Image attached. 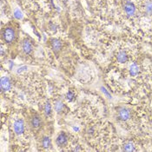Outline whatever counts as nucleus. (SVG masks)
I'll use <instances>...</instances> for the list:
<instances>
[{"instance_id": "nucleus-1", "label": "nucleus", "mask_w": 152, "mask_h": 152, "mask_svg": "<svg viewBox=\"0 0 152 152\" xmlns=\"http://www.w3.org/2000/svg\"><path fill=\"white\" fill-rule=\"evenodd\" d=\"M26 124L28 129L34 135V136H40L41 132L45 128V121L43 114L39 113L33 109H31L26 113Z\"/></svg>"}, {"instance_id": "nucleus-2", "label": "nucleus", "mask_w": 152, "mask_h": 152, "mask_svg": "<svg viewBox=\"0 0 152 152\" xmlns=\"http://www.w3.org/2000/svg\"><path fill=\"white\" fill-rule=\"evenodd\" d=\"M19 28L15 22H10L5 24L1 30V40L5 46L14 47L18 41Z\"/></svg>"}, {"instance_id": "nucleus-3", "label": "nucleus", "mask_w": 152, "mask_h": 152, "mask_svg": "<svg viewBox=\"0 0 152 152\" xmlns=\"http://www.w3.org/2000/svg\"><path fill=\"white\" fill-rule=\"evenodd\" d=\"M20 50L21 53L25 57H30L34 52V46L31 39L28 37H24L20 43Z\"/></svg>"}, {"instance_id": "nucleus-4", "label": "nucleus", "mask_w": 152, "mask_h": 152, "mask_svg": "<svg viewBox=\"0 0 152 152\" xmlns=\"http://www.w3.org/2000/svg\"><path fill=\"white\" fill-rule=\"evenodd\" d=\"M48 45L55 55H58L61 53V51L63 50V49L64 47V43L60 38L51 37L48 41Z\"/></svg>"}, {"instance_id": "nucleus-5", "label": "nucleus", "mask_w": 152, "mask_h": 152, "mask_svg": "<svg viewBox=\"0 0 152 152\" xmlns=\"http://www.w3.org/2000/svg\"><path fill=\"white\" fill-rule=\"evenodd\" d=\"M13 131L17 136H22L25 133L26 129H28L27 127V124L26 121L23 120L22 118H17L14 122H13Z\"/></svg>"}, {"instance_id": "nucleus-6", "label": "nucleus", "mask_w": 152, "mask_h": 152, "mask_svg": "<svg viewBox=\"0 0 152 152\" xmlns=\"http://www.w3.org/2000/svg\"><path fill=\"white\" fill-rule=\"evenodd\" d=\"M55 142H56V145L58 148L64 149V148L67 147V145L69 143V135L65 131H60L56 137Z\"/></svg>"}, {"instance_id": "nucleus-7", "label": "nucleus", "mask_w": 152, "mask_h": 152, "mask_svg": "<svg viewBox=\"0 0 152 152\" xmlns=\"http://www.w3.org/2000/svg\"><path fill=\"white\" fill-rule=\"evenodd\" d=\"M117 119L119 121H122V122H127L129 121L131 117V111L130 110L126 108V107H119L117 109Z\"/></svg>"}, {"instance_id": "nucleus-8", "label": "nucleus", "mask_w": 152, "mask_h": 152, "mask_svg": "<svg viewBox=\"0 0 152 152\" xmlns=\"http://www.w3.org/2000/svg\"><path fill=\"white\" fill-rule=\"evenodd\" d=\"M39 145L44 150H50L52 147V141L49 135L43 134L39 138Z\"/></svg>"}, {"instance_id": "nucleus-9", "label": "nucleus", "mask_w": 152, "mask_h": 152, "mask_svg": "<svg viewBox=\"0 0 152 152\" xmlns=\"http://www.w3.org/2000/svg\"><path fill=\"white\" fill-rule=\"evenodd\" d=\"M12 87V79L5 76V77H2L1 80H0V89L2 92H7L10 91Z\"/></svg>"}, {"instance_id": "nucleus-10", "label": "nucleus", "mask_w": 152, "mask_h": 152, "mask_svg": "<svg viewBox=\"0 0 152 152\" xmlns=\"http://www.w3.org/2000/svg\"><path fill=\"white\" fill-rule=\"evenodd\" d=\"M123 8H124V13L128 17H132L136 13V5L130 1H128V0L124 1L123 4Z\"/></svg>"}, {"instance_id": "nucleus-11", "label": "nucleus", "mask_w": 152, "mask_h": 152, "mask_svg": "<svg viewBox=\"0 0 152 152\" xmlns=\"http://www.w3.org/2000/svg\"><path fill=\"white\" fill-rule=\"evenodd\" d=\"M53 112V105L51 104L50 101H46L44 104H43V115L44 117H50L52 115Z\"/></svg>"}, {"instance_id": "nucleus-12", "label": "nucleus", "mask_w": 152, "mask_h": 152, "mask_svg": "<svg viewBox=\"0 0 152 152\" xmlns=\"http://www.w3.org/2000/svg\"><path fill=\"white\" fill-rule=\"evenodd\" d=\"M53 109L58 114H62L65 110V104L61 99H56L53 103Z\"/></svg>"}, {"instance_id": "nucleus-13", "label": "nucleus", "mask_w": 152, "mask_h": 152, "mask_svg": "<svg viewBox=\"0 0 152 152\" xmlns=\"http://www.w3.org/2000/svg\"><path fill=\"white\" fill-rule=\"evenodd\" d=\"M117 60L120 64H124L128 62L129 60V56L125 50H119L117 54Z\"/></svg>"}, {"instance_id": "nucleus-14", "label": "nucleus", "mask_w": 152, "mask_h": 152, "mask_svg": "<svg viewBox=\"0 0 152 152\" xmlns=\"http://www.w3.org/2000/svg\"><path fill=\"white\" fill-rule=\"evenodd\" d=\"M129 73L132 77H136L139 73V65L136 63L132 64L129 67Z\"/></svg>"}, {"instance_id": "nucleus-15", "label": "nucleus", "mask_w": 152, "mask_h": 152, "mask_svg": "<svg viewBox=\"0 0 152 152\" xmlns=\"http://www.w3.org/2000/svg\"><path fill=\"white\" fill-rule=\"evenodd\" d=\"M123 151H135L136 149H135L134 143L130 141L126 142L123 146Z\"/></svg>"}, {"instance_id": "nucleus-16", "label": "nucleus", "mask_w": 152, "mask_h": 152, "mask_svg": "<svg viewBox=\"0 0 152 152\" xmlns=\"http://www.w3.org/2000/svg\"><path fill=\"white\" fill-rule=\"evenodd\" d=\"M65 98L66 100H68L69 102H72L74 101V99L76 98V95H75V92L73 91H68V92L65 95Z\"/></svg>"}, {"instance_id": "nucleus-17", "label": "nucleus", "mask_w": 152, "mask_h": 152, "mask_svg": "<svg viewBox=\"0 0 152 152\" xmlns=\"http://www.w3.org/2000/svg\"><path fill=\"white\" fill-rule=\"evenodd\" d=\"M14 17H15L16 19L20 20V19L23 18V13H22V12H21L20 10L17 9V10H15V12H14Z\"/></svg>"}, {"instance_id": "nucleus-18", "label": "nucleus", "mask_w": 152, "mask_h": 152, "mask_svg": "<svg viewBox=\"0 0 152 152\" xmlns=\"http://www.w3.org/2000/svg\"><path fill=\"white\" fill-rule=\"evenodd\" d=\"M145 11L147 12H149V13L152 12V3L149 2V3H147L145 4Z\"/></svg>"}, {"instance_id": "nucleus-19", "label": "nucleus", "mask_w": 152, "mask_h": 152, "mask_svg": "<svg viewBox=\"0 0 152 152\" xmlns=\"http://www.w3.org/2000/svg\"><path fill=\"white\" fill-rule=\"evenodd\" d=\"M61 1H63V2H66V1H68V0H61Z\"/></svg>"}]
</instances>
